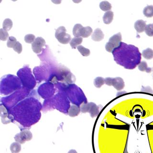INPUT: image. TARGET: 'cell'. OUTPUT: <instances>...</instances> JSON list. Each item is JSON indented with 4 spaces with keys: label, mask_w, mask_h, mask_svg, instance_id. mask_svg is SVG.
Masks as SVG:
<instances>
[{
    "label": "cell",
    "mask_w": 153,
    "mask_h": 153,
    "mask_svg": "<svg viewBox=\"0 0 153 153\" xmlns=\"http://www.w3.org/2000/svg\"><path fill=\"white\" fill-rule=\"evenodd\" d=\"M80 111L83 113H89L92 118L95 117L100 113V106H97L93 102H89L82 105L80 108Z\"/></svg>",
    "instance_id": "1"
},
{
    "label": "cell",
    "mask_w": 153,
    "mask_h": 153,
    "mask_svg": "<svg viewBox=\"0 0 153 153\" xmlns=\"http://www.w3.org/2000/svg\"><path fill=\"white\" fill-rule=\"evenodd\" d=\"M13 21L10 19L6 18L4 20L3 24V28L6 31H9L13 27Z\"/></svg>",
    "instance_id": "15"
},
{
    "label": "cell",
    "mask_w": 153,
    "mask_h": 153,
    "mask_svg": "<svg viewBox=\"0 0 153 153\" xmlns=\"http://www.w3.org/2000/svg\"><path fill=\"white\" fill-rule=\"evenodd\" d=\"M146 26V22L143 20H138L135 23V28L137 33H141L144 32Z\"/></svg>",
    "instance_id": "8"
},
{
    "label": "cell",
    "mask_w": 153,
    "mask_h": 153,
    "mask_svg": "<svg viewBox=\"0 0 153 153\" xmlns=\"http://www.w3.org/2000/svg\"><path fill=\"white\" fill-rule=\"evenodd\" d=\"M36 36L33 34H27L24 36V41L26 43L32 44L36 39Z\"/></svg>",
    "instance_id": "25"
},
{
    "label": "cell",
    "mask_w": 153,
    "mask_h": 153,
    "mask_svg": "<svg viewBox=\"0 0 153 153\" xmlns=\"http://www.w3.org/2000/svg\"><path fill=\"white\" fill-rule=\"evenodd\" d=\"M92 29L90 26H86L82 28L80 32V37L87 38L90 36L92 33Z\"/></svg>",
    "instance_id": "11"
},
{
    "label": "cell",
    "mask_w": 153,
    "mask_h": 153,
    "mask_svg": "<svg viewBox=\"0 0 153 153\" xmlns=\"http://www.w3.org/2000/svg\"><path fill=\"white\" fill-rule=\"evenodd\" d=\"M143 13L147 17H151L153 16V6L148 5L143 10Z\"/></svg>",
    "instance_id": "19"
},
{
    "label": "cell",
    "mask_w": 153,
    "mask_h": 153,
    "mask_svg": "<svg viewBox=\"0 0 153 153\" xmlns=\"http://www.w3.org/2000/svg\"><path fill=\"white\" fill-rule=\"evenodd\" d=\"M46 45V41L43 37H37L32 44V49L36 54H39Z\"/></svg>",
    "instance_id": "6"
},
{
    "label": "cell",
    "mask_w": 153,
    "mask_h": 153,
    "mask_svg": "<svg viewBox=\"0 0 153 153\" xmlns=\"http://www.w3.org/2000/svg\"><path fill=\"white\" fill-rule=\"evenodd\" d=\"M142 56L146 59H151L153 57V51L152 49L148 48L142 52Z\"/></svg>",
    "instance_id": "18"
},
{
    "label": "cell",
    "mask_w": 153,
    "mask_h": 153,
    "mask_svg": "<svg viewBox=\"0 0 153 153\" xmlns=\"http://www.w3.org/2000/svg\"><path fill=\"white\" fill-rule=\"evenodd\" d=\"M13 49L14 51L17 52L18 54H21L23 50L22 45L18 41L16 42Z\"/></svg>",
    "instance_id": "26"
},
{
    "label": "cell",
    "mask_w": 153,
    "mask_h": 153,
    "mask_svg": "<svg viewBox=\"0 0 153 153\" xmlns=\"http://www.w3.org/2000/svg\"><path fill=\"white\" fill-rule=\"evenodd\" d=\"M83 26L80 24H77L75 25L73 29V34L75 37H80V32Z\"/></svg>",
    "instance_id": "16"
},
{
    "label": "cell",
    "mask_w": 153,
    "mask_h": 153,
    "mask_svg": "<svg viewBox=\"0 0 153 153\" xmlns=\"http://www.w3.org/2000/svg\"><path fill=\"white\" fill-rule=\"evenodd\" d=\"M10 150L11 153H17L20 152L21 150V144L18 142H14L11 144L10 146Z\"/></svg>",
    "instance_id": "13"
},
{
    "label": "cell",
    "mask_w": 153,
    "mask_h": 153,
    "mask_svg": "<svg viewBox=\"0 0 153 153\" xmlns=\"http://www.w3.org/2000/svg\"><path fill=\"white\" fill-rule=\"evenodd\" d=\"M9 37L8 32L3 28L0 29V40L5 41L8 39Z\"/></svg>",
    "instance_id": "22"
},
{
    "label": "cell",
    "mask_w": 153,
    "mask_h": 153,
    "mask_svg": "<svg viewBox=\"0 0 153 153\" xmlns=\"http://www.w3.org/2000/svg\"><path fill=\"white\" fill-rule=\"evenodd\" d=\"M138 69L141 71H146L147 73H150L152 71L151 68L148 67V64L146 61L141 62L138 65Z\"/></svg>",
    "instance_id": "17"
},
{
    "label": "cell",
    "mask_w": 153,
    "mask_h": 153,
    "mask_svg": "<svg viewBox=\"0 0 153 153\" xmlns=\"http://www.w3.org/2000/svg\"><path fill=\"white\" fill-rule=\"evenodd\" d=\"M105 79V83L109 86H113L117 90H121L125 87V84L123 79L120 77H108Z\"/></svg>",
    "instance_id": "4"
},
{
    "label": "cell",
    "mask_w": 153,
    "mask_h": 153,
    "mask_svg": "<svg viewBox=\"0 0 153 153\" xmlns=\"http://www.w3.org/2000/svg\"><path fill=\"white\" fill-rule=\"evenodd\" d=\"M66 29L64 26H60L56 29L55 37L59 42L62 44H67L71 39L70 34L66 33Z\"/></svg>",
    "instance_id": "2"
},
{
    "label": "cell",
    "mask_w": 153,
    "mask_h": 153,
    "mask_svg": "<svg viewBox=\"0 0 153 153\" xmlns=\"http://www.w3.org/2000/svg\"><path fill=\"white\" fill-rule=\"evenodd\" d=\"M105 84V79L103 78L98 77L94 80V85L97 88H100Z\"/></svg>",
    "instance_id": "21"
},
{
    "label": "cell",
    "mask_w": 153,
    "mask_h": 153,
    "mask_svg": "<svg viewBox=\"0 0 153 153\" xmlns=\"http://www.w3.org/2000/svg\"><path fill=\"white\" fill-rule=\"evenodd\" d=\"M113 11H108L104 14L103 16V21L105 24H109L112 23L113 19Z\"/></svg>",
    "instance_id": "9"
},
{
    "label": "cell",
    "mask_w": 153,
    "mask_h": 153,
    "mask_svg": "<svg viewBox=\"0 0 153 153\" xmlns=\"http://www.w3.org/2000/svg\"><path fill=\"white\" fill-rule=\"evenodd\" d=\"M80 108L78 106L76 105H71L70 108L69 109V112H68V115L70 117H75L79 115L80 113Z\"/></svg>",
    "instance_id": "10"
},
{
    "label": "cell",
    "mask_w": 153,
    "mask_h": 153,
    "mask_svg": "<svg viewBox=\"0 0 153 153\" xmlns=\"http://www.w3.org/2000/svg\"><path fill=\"white\" fill-rule=\"evenodd\" d=\"M145 33L149 36H153V24H148L146 25L145 27Z\"/></svg>",
    "instance_id": "24"
},
{
    "label": "cell",
    "mask_w": 153,
    "mask_h": 153,
    "mask_svg": "<svg viewBox=\"0 0 153 153\" xmlns=\"http://www.w3.org/2000/svg\"><path fill=\"white\" fill-rule=\"evenodd\" d=\"M100 8L103 11H110L111 10L112 6L110 3L108 1H102L100 3Z\"/></svg>",
    "instance_id": "14"
},
{
    "label": "cell",
    "mask_w": 153,
    "mask_h": 153,
    "mask_svg": "<svg viewBox=\"0 0 153 153\" xmlns=\"http://www.w3.org/2000/svg\"><path fill=\"white\" fill-rule=\"evenodd\" d=\"M17 40L14 36H9L7 40V46L9 48H13L17 42Z\"/></svg>",
    "instance_id": "23"
},
{
    "label": "cell",
    "mask_w": 153,
    "mask_h": 153,
    "mask_svg": "<svg viewBox=\"0 0 153 153\" xmlns=\"http://www.w3.org/2000/svg\"><path fill=\"white\" fill-rule=\"evenodd\" d=\"M104 37V34L100 28H97L94 30L92 35V39L93 41L99 42L102 41Z\"/></svg>",
    "instance_id": "7"
},
{
    "label": "cell",
    "mask_w": 153,
    "mask_h": 153,
    "mask_svg": "<svg viewBox=\"0 0 153 153\" xmlns=\"http://www.w3.org/2000/svg\"><path fill=\"white\" fill-rule=\"evenodd\" d=\"M33 138L31 132L28 130H22L20 133H17L14 136V140L16 142H18L21 144H23L26 141H30Z\"/></svg>",
    "instance_id": "5"
},
{
    "label": "cell",
    "mask_w": 153,
    "mask_h": 153,
    "mask_svg": "<svg viewBox=\"0 0 153 153\" xmlns=\"http://www.w3.org/2000/svg\"><path fill=\"white\" fill-rule=\"evenodd\" d=\"M122 41V34L121 33H118L114 34L109 39V42L106 43L105 49L107 51L112 53L113 49L118 47L120 45V43Z\"/></svg>",
    "instance_id": "3"
},
{
    "label": "cell",
    "mask_w": 153,
    "mask_h": 153,
    "mask_svg": "<svg viewBox=\"0 0 153 153\" xmlns=\"http://www.w3.org/2000/svg\"><path fill=\"white\" fill-rule=\"evenodd\" d=\"M78 50L80 52L82 55L84 57L90 56V50L88 49H86L82 45H80L77 47Z\"/></svg>",
    "instance_id": "20"
},
{
    "label": "cell",
    "mask_w": 153,
    "mask_h": 153,
    "mask_svg": "<svg viewBox=\"0 0 153 153\" xmlns=\"http://www.w3.org/2000/svg\"><path fill=\"white\" fill-rule=\"evenodd\" d=\"M83 41V38L82 37H75L72 39L69 44L72 49H76L78 46L80 45Z\"/></svg>",
    "instance_id": "12"
}]
</instances>
